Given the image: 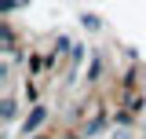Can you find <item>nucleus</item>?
<instances>
[{
  "instance_id": "nucleus-1",
  "label": "nucleus",
  "mask_w": 146,
  "mask_h": 139,
  "mask_svg": "<svg viewBox=\"0 0 146 139\" xmlns=\"http://www.w3.org/2000/svg\"><path fill=\"white\" fill-rule=\"evenodd\" d=\"M44 114H48V110H44V106H36V110H33V117H29V121H26V128H22V132H33L36 124L44 121Z\"/></svg>"
}]
</instances>
